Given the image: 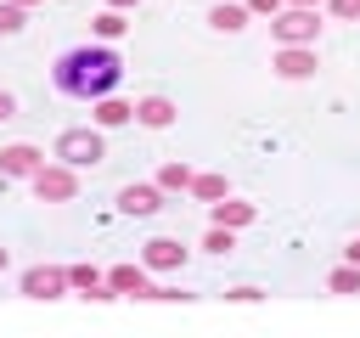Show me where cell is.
<instances>
[{
  "label": "cell",
  "mask_w": 360,
  "mask_h": 338,
  "mask_svg": "<svg viewBox=\"0 0 360 338\" xmlns=\"http://www.w3.org/2000/svg\"><path fill=\"white\" fill-rule=\"evenodd\" d=\"M51 84L73 101H96V96H112L124 84V56L107 45V39H90V45H73L56 56L51 68Z\"/></svg>",
  "instance_id": "cell-1"
},
{
  "label": "cell",
  "mask_w": 360,
  "mask_h": 338,
  "mask_svg": "<svg viewBox=\"0 0 360 338\" xmlns=\"http://www.w3.org/2000/svg\"><path fill=\"white\" fill-rule=\"evenodd\" d=\"M51 158H62V163H73V169H96V163L107 158V130H101V124H73V130L56 135Z\"/></svg>",
  "instance_id": "cell-2"
},
{
  "label": "cell",
  "mask_w": 360,
  "mask_h": 338,
  "mask_svg": "<svg viewBox=\"0 0 360 338\" xmlns=\"http://www.w3.org/2000/svg\"><path fill=\"white\" fill-rule=\"evenodd\" d=\"M270 39L276 45H315L321 39V6H281L270 17Z\"/></svg>",
  "instance_id": "cell-3"
},
{
  "label": "cell",
  "mask_w": 360,
  "mask_h": 338,
  "mask_svg": "<svg viewBox=\"0 0 360 338\" xmlns=\"http://www.w3.org/2000/svg\"><path fill=\"white\" fill-rule=\"evenodd\" d=\"M28 192H34L39 203H73V197H79V169L62 163V158H45V163L28 175Z\"/></svg>",
  "instance_id": "cell-4"
},
{
  "label": "cell",
  "mask_w": 360,
  "mask_h": 338,
  "mask_svg": "<svg viewBox=\"0 0 360 338\" xmlns=\"http://www.w3.org/2000/svg\"><path fill=\"white\" fill-rule=\"evenodd\" d=\"M163 203H169V192H163L158 180H129V186H118V208L135 214V220H152Z\"/></svg>",
  "instance_id": "cell-5"
},
{
  "label": "cell",
  "mask_w": 360,
  "mask_h": 338,
  "mask_svg": "<svg viewBox=\"0 0 360 338\" xmlns=\"http://www.w3.org/2000/svg\"><path fill=\"white\" fill-rule=\"evenodd\" d=\"M17 287H22V299H62L68 293V265H28L17 276Z\"/></svg>",
  "instance_id": "cell-6"
},
{
  "label": "cell",
  "mask_w": 360,
  "mask_h": 338,
  "mask_svg": "<svg viewBox=\"0 0 360 338\" xmlns=\"http://www.w3.org/2000/svg\"><path fill=\"white\" fill-rule=\"evenodd\" d=\"M270 68L281 73V79H315V68H321V56H315V45H276V56H270Z\"/></svg>",
  "instance_id": "cell-7"
},
{
  "label": "cell",
  "mask_w": 360,
  "mask_h": 338,
  "mask_svg": "<svg viewBox=\"0 0 360 338\" xmlns=\"http://www.w3.org/2000/svg\"><path fill=\"white\" fill-rule=\"evenodd\" d=\"M39 163H45V152H39V146H28V141L0 146V180H28Z\"/></svg>",
  "instance_id": "cell-8"
},
{
  "label": "cell",
  "mask_w": 360,
  "mask_h": 338,
  "mask_svg": "<svg viewBox=\"0 0 360 338\" xmlns=\"http://www.w3.org/2000/svg\"><path fill=\"white\" fill-rule=\"evenodd\" d=\"M90 124H101V130H124V124H135V101H124L118 90H112V96H96V101H90Z\"/></svg>",
  "instance_id": "cell-9"
},
{
  "label": "cell",
  "mask_w": 360,
  "mask_h": 338,
  "mask_svg": "<svg viewBox=\"0 0 360 338\" xmlns=\"http://www.w3.org/2000/svg\"><path fill=\"white\" fill-rule=\"evenodd\" d=\"M208 220H214V225H231V231H248V225L259 220V208L225 192V197H214V203H208Z\"/></svg>",
  "instance_id": "cell-10"
},
{
  "label": "cell",
  "mask_w": 360,
  "mask_h": 338,
  "mask_svg": "<svg viewBox=\"0 0 360 338\" xmlns=\"http://www.w3.org/2000/svg\"><path fill=\"white\" fill-rule=\"evenodd\" d=\"M141 265H146V270H180V265H186V242H180V237H152V242L141 248Z\"/></svg>",
  "instance_id": "cell-11"
},
{
  "label": "cell",
  "mask_w": 360,
  "mask_h": 338,
  "mask_svg": "<svg viewBox=\"0 0 360 338\" xmlns=\"http://www.w3.org/2000/svg\"><path fill=\"white\" fill-rule=\"evenodd\" d=\"M107 287H112L118 299H146L152 270H146V265H112V270H107Z\"/></svg>",
  "instance_id": "cell-12"
},
{
  "label": "cell",
  "mask_w": 360,
  "mask_h": 338,
  "mask_svg": "<svg viewBox=\"0 0 360 338\" xmlns=\"http://www.w3.org/2000/svg\"><path fill=\"white\" fill-rule=\"evenodd\" d=\"M174 118H180V107H174L169 96H141V101H135V124H141V130H169Z\"/></svg>",
  "instance_id": "cell-13"
},
{
  "label": "cell",
  "mask_w": 360,
  "mask_h": 338,
  "mask_svg": "<svg viewBox=\"0 0 360 338\" xmlns=\"http://www.w3.org/2000/svg\"><path fill=\"white\" fill-rule=\"evenodd\" d=\"M253 23V11H248V0L236 6V0H214V11H208V28H219V34H242Z\"/></svg>",
  "instance_id": "cell-14"
},
{
  "label": "cell",
  "mask_w": 360,
  "mask_h": 338,
  "mask_svg": "<svg viewBox=\"0 0 360 338\" xmlns=\"http://www.w3.org/2000/svg\"><path fill=\"white\" fill-rule=\"evenodd\" d=\"M124 28H129V11H112V6H101V11H96V23H90V34H96V39H107V45H112V39H124Z\"/></svg>",
  "instance_id": "cell-15"
},
{
  "label": "cell",
  "mask_w": 360,
  "mask_h": 338,
  "mask_svg": "<svg viewBox=\"0 0 360 338\" xmlns=\"http://www.w3.org/2000/svg\"><path fill=\"white\" fill-rule=\"evenodd\" d=\"M326 293H360V265H354V259L332 265V270H326Z\"/></svg>",
  "instance_id": "cell-16"
},
{
  "label": "cell",
  "mask_w": 360,
  "mask_h": 338,
  "mask_svg": "<svg viewBox=\"0 0 360 338\" xmlns=\"http://www.w3.org/2000/svg\"><path fill=\"white\" fill-rule=\"evenodd\" d=\"M191 175H197V169H186V163L174 158V163H163V169H158V186L174 197V192H191Z\"/></svg>",
  "instance_id": "cell-17"
},
{
  "label": "cell",
  "mask_w": 360,
  "mask_h": 338,
  "mask_svg": "<svg viewBox=\"0 0 360 338\" xmlns=\"http://www.w3.org/2000/svg\"><path fill=\"white\" fill-rule=\"evenodd\" d=\"M231 186H225V175H191V197L197 203H214V197H225Z\"/></svg>",
  "instance_id": "cell-18"
},
{
  "label": "cell",
  "mask_w": 360,
  "mask_h": 338,
  "mask_svg": "<svg viewBox=\"0 0 360 338\" xmlns=\"http://www.w3.org/2000/svg\"><path fill=\"white\" fill-rule=\"evenodd\" d=\"M202 248H208V254H231V248H236V231L208 220V231H202Z\"/></svg>",
  "instance_id": "cell-19"
},
{
  "label": "cell",
  "mask_w": 360,
  "mask_h": 338,
  "mask_svg": "<svg viewBox=\"0 0 360 338\" xmlns=\"http://www.w3.org/2000/svg\"><path fill=\"white\" fill-rule=\"evenodd\" d=\"M101 282H107V270H96V265H68V287L90 293V287H101Z\"/></svg>",
  "instance_id": "cell-20"
},
{
  "label": "cell",
  "mask_w": 360,
  "mask_h": 338,
  "mask_svg": "<svg viewBox=\"0 0 360 338\" xmlns=\"http://www.w3.org/2000/svg\"><path fill=\"white\" fill-rule=\"evenodd\" d=\"M22 23H28V11L17 0H0V34H22Z\"/></svg>",
  "instance_id": "cell-21"
},
{
  "label": "cell",
  "mask_w": 360,
  "mask_h": 338,
  "mask_svg": "<svg viewBox=\"0 0 360 338\" xmlns=\"http://www.w3.org/2000/svg\"><path fill=\"white\" fill-rule=\"evenodd\" d=\"M225 299H231V304H253V299H264V287H253V282H236V287H225Z\"/></svg>",
  "instance_id": "cell-22"
},
{
  "label": "cell",
  "mask_w": 360,
  "mask_h": 338,
  "mask_svg": "<svg viewBox=\"0 0 360 338\" xmlns=\"http://www.w3.org/2000/svg\"><path fill=\"white\" fill-rule=\"evenodd\" d=\"M326 11H332L338 23H360V0H326Z\"/></svg>",
  "instance_id": "cell-23"
},
{
  "label": "cell",
  "mask_w": 360,
  "mask_h": 338,
  "mask_svg": "<svg viewBox=\"0 0 360 338\" xmlns=\"http://www.w3.org/2000/svg\"><path fill=\"white\" fill-rule=\"evenodd\" d=\"M281 6H287V0H248V11H253V17H276Z\"/></svg>",
  "instance_id": "cell-24"
},
{
  "label": "cell",
  "mask_w": 360,
  "mask_h": 338,
  "mask_svg": "<svg viewBox=\"0 0 360 338\" xmlns=\"http://www.w3.org/2000/svg\"><path fill=\"white\" fill-rule=\"evenodd\" d=\"M6 118H17V96H11V90H0V124H6Z\"/></svg>",
  "instance_id": "cell-25"
},
{
  "label": "cell",
  "mask_w": 360,
  "mask_h": 338,
  "mask_svg": "<svg viewBox=\"0 0 360 338\" xmlns=\"http://www.w3.org/2000/svg\"><path fill=\"white\" fill-rule=\"evenodd\" d=\"M343 259H354V265H360V231L349 237V248H343Z\"/></svg>",
  "instance_id": "cell-26"
},
{
  "label": "cell",
  "mask_w": 360,
  "mask_h": 338,
  "mask_svg": "<svg viewBox=\"0 0 360 338\" xmlns=\"http://www.w3.org/2000/svg\"><path fill=\"white\" fill-rule=\"evenodd\" d=\"M107 6H112V11H135L141 0H107Z\"/></svg>",
  "instance_id": "cell-27"
},
{
  "label": "cell",
  "mask_w": 360,
  "mask_h": 338,
  "mask_svg": "<svg viewBox=\"0 0 360 338\" xmlns=\"http://www.w3.org/2000/svg\"><path fill=\"white\" fill-rule=\"evenodd\" d=\"M6 265H11V248H6V242H0V276H6Z\"/></svg>",
  "instance_id": "cell-28"
},
{
  "label": "cell",
  "mask_w": 360,
  "mask_h": 338,
  "mask_svg": "<svg viewBox=\"0 0 360 338\" xmlns=\"http://www.w3.org/2000/svg\"><path fill=\"white\" fill-rule=\"evenodd\" d=\"M17 6H22V11H34V6H45V0H17Z\"/></svg>",
  "instance_id": "cell-29"
},
{
  "label": "cell",
  "mask_w": 360,
  "mask_h": 338,
  "mask_svg": "<svg viewBox=\"0 0 360 338\" xmlns=\"http://www.w3.org/2000/svg\"><path fill=\"white\" fill-rule=\"evenodd\" d=\"M287 6H326V0H287Z\"/></svg>",
  "instance_id": "cell-30"
}]
</instances>
